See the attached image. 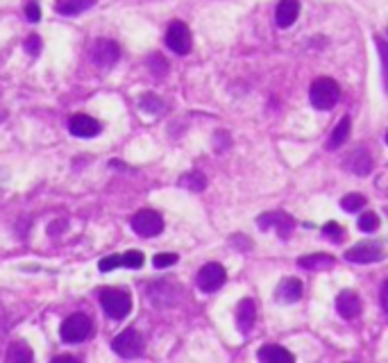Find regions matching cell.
Here are the masks:
<instances>
[{
  "mask_svg": "<svg viewBox=\"0 0 388 363\" xmlns=\"http://www.w3.org/2000/svg\"><path fill=\"white\" fill-rule=\"evenodd\" d=\"M148 66L154 71V75H163L168 71V66H166V62H163V57L161 55H152V57H148Z\"/></svg>",
  "mask_w": 388,
  "mask_h": 363,
  "instance_id": "obj_30",
  "label": "cell"
},
{
  "mask_svg": "<svg viewBox=\"0 0 388 363\" xmlns=\"http://www.w3.org/2000/svg\"><path fill=\"white\" fill-rule=\"evenodd\" d=\"M91 334V321L84 314H73L59 327V336L66 345H80L82 341L89 339Z\"/></svg>",
  "mask_w": 388,
  "mask_h": 363,
  "instance_id": "obj_3",
  "label": "cell"
},
{
  "mask_svg": "<svg viewBox=\"0 0 388 363\" xmlns=\"http://www.w3.org/2000/svg\"><path fill=\"white\" fill-rule=\"evenodd\" d=\"M179 186L188 188V191H202V188L207 186V175L200 170H191V172H186V175H182Z\"/></svg>",
  "mask_w": 388,
  "mask_h": 363,
  "instance_id": "obj_22",
  "label": "cell"
},
{
  "mask_svg": "<svg viewBox=\"0 0 388 363\" xmlns=\"http://www.w3.org/2000/svg\"><path fill=\"white\" fill-rule=\"evenodd\" d=\"M100 305L102 311L114 318V321H123L132 311V296L123 289H105L100 293Z\"/></svg>",
  "mask_w": 388,
  "mask_h": 363,
  "instance_id": "obj_2",
  "label": "cell"
},
{
  "mask_svg": "<svg viewBox=\"0 0 388 363\" xmlns=\"http://www.w3.org/2000/svg\"><path fill=\"white\" fill-rule=\"evenodd\" d=\"M361 298L357 296L355 291H341L339 298H336V311H339V316L345 318V321H352V318H357L361 314Z\"/></svg>",
  "mask_w": 388,
  "mask_h": 363,
  "instance_id": "obj_12",
  "label": "cell"
},
{
  "mask_svg": "<svg viewBox=\"0 0 388 363\" xmlns=\"http://www.w3.org/2000/svg\"><path fill=\"white\" fill-rule=\"evenodd\" d=\"M227 280V273H225V268H223L220 264H204L200 271H197V289H200L202 293H216L218 291L223 284H225Z\"/></svg>",
  "mask_w": 388,
  "mask_h": 363,
  "instance_id": "obj_9",
  "label": "cell"
},
{
  "mask_svg": "<svg viewBox=\"0 0 388 363\" xmlns=\"http://www.w3.org/2000/svg\"><path fill=\"white\" fill-rule=\"evenodd\" d=\"M139 107L145 114H159V111H163V100L159 96H154V93H145L139 100Z\"/></svg>",
  "mask_w": 388,
  "mask_h": 363,
  "instance_id": "obj_24",
  "label": "cell"
},
{
  "mask_svg": "<svg viewBox=\"0 0 388 363\" xmlns=\"http://www.w3.org/2000/svg\"><path fill=\"white\" fill-rule=\"evenodd\" d=\"M0 120H3V114H0Z\"/></svg>",
  "mask_w": 388,
  "mask_h": 363,
  "instance_id": "obj_35",
  "label": "cell"
},
{
  "mask_svg": "<svg viewBox=\"0 0 388 363\" xmlns=\"http://www.w3.org/2000/svg\"><path fill=\"white\" fill-rule=\"evenodd\" d=\"M25 19H28L30 23H37L41 19V10H39L37 0H30V3L25 5Z\"/></svg>",
  "mask_w": 388,
  "mask_h": 363,
  "instance_id": "obj_32",
  "label": "cell"
},
{
  "mask_svg": "<svg viewBox=\"0 0 388 363\" xmlns=\"http://www.w3.org/2000/svg\"><path fill=\"white\" fill-rule=\"evenodd\" d=\"M91 59H93V64L100 68H111L114 64H118V59H120L118 43L111 39H98L91 48Z\"/></svg>",
  "mask_w": 388,
  "mask_h": 363,
  "instance_id": "obj_10",
  "label": "cell"
},
{
  "mask_svg": "<svg viewBox=\"0 0 388 363\" xmlns=\"http://www.w3.org/2000/svg\"><path fill=\"white\" fill-rule=\"evenodd\" d=\"M23 48H25V53H30L32 57H37L41 53V39H39V34H30V37L25 39Z\"/></svg>",
  "mask_w": 388,
  "mask_h": 363,
  "instance_id": "obj_28",
  "label": "cell"
},
{
  "mask_svg": "<svg viewBox=\"0 0 388 363\" xmlns=\"http://www.w3.org/2000/svg\"><path fill=\"white\" fill-rule=\"evenodd\" d=\"M98 0H57L55 3V12L62 16H77L91 7H96Z\"/></svg>",
  "mask_w": 388,
  "mask_h": 363,
  "instance_id": "obj_18",
  "label": "cell"
},
{
  "mask_svg": "<svg viewBox=\"0 0 388 363\" xmlns=\"http://www.w3.org/2000/svg\"><path fill=\"white\" fill-rule=\"evenodd\" d=\"M300 16V0H280L277 10H275V23L280 28H291Z\"/></svg>",
  "mask_w": 388,
  "mask_h": 363,
  "instance_id": "obj_14",
  "label": "cell"
},
{
  "mask_svg": "<svg viewBox=\"0 0 388 363\" xmlns=\"http://www.w3.org/2000/svg\"><path fill=\"white\" fill-rule=\"evenodd\" d=\"M129 225H132L134 234H139L143 239H154L159 236L163 232V218L152 209H141L136 211L132 216V220H129Z\"/></svg>",
  "mask_w": 388,
  "mask_h": 363,
  "instance_id": "obj_4",
  "label": "cell"
},
{
  "mask_svg": "<svg viewBox=\"0 0 388 363\" xmlns=\"http://www.w3.org/2000/svg\"><path fill=\"white\" fill-rule=\"evenodd\" d=\"M341 98V86L332 77H318L309 89V100L318 111H330Z\"/></svg>",
  "mask_w": 388,
  "mask_h": 363,
  "instance_id": "obj_1",
  "label": "cell"
},
{
  "mask_svg": "<svg viewBox=\"0 0 388 363\" xmlns=\"http://www.w3.org/2000/svg\"><path fill=\"white\" fill-rule=\"evenodd\" d=\"M257 323V307H254V300H241L239 302V311H236V325H239V332L241 334H250L252 332V327Z\"/></svg>",
  "mask_w": 388,
  "mask_h": 363,
  "instance_id": "obj_13",
  "label": "cell"
},
{
  "mask_svg": "<svg viewBox=\"0 0 388 363\" xmlns=\"http://www.w3.org/2000/svg\"><path fill=\"white\" fill-rule=\"evenodd\" d=\"M68 132L77 136V139H93V136H98L102 132V125L96 118L86 114H75L68 120Z\"/></svg>",
  "mask_w": 388,
  "mask_h": 363,
  "instance_id": "obj_11",
  "label": "cell"
},
{
  "mask_svg": "<svg viewBox=\"0 0 388 363\" xmlns=\"http://www.w3.org/2000/svg\"><path fill=\"white\" fill-rule=\"evenodd\" d=\"M345 259L352 264H377L384 259V245L379 241H361L345 252Z\"/></svg>",
  "mask_w": 388,
  "mask_h": 363,
  "instance_id": "obj_8",
  "label": "cell"
},
{
  "mask_svg": "<svg viewBox=\"0 0 388 363\" xmlns=\"http://www.w3.org/2000/svg\"><path fill=\"white\" fill-rule=\"evenodd\" d=\"M145 261V257L141 250H127V252L120 255V266L129 268V271H136V268H141Z\"/></svg>",
  "mask_w": 388,
  "mask_h": 363,
  "instance_id": "obj_23",
  "label": "cell"
},
{
  "mask_svg": "<svg viewBox=\"0 0 388 363\" xmlns=\"http://www.w3.org/2000/svg\"><path fill=\"white\" fill-rule=\"evenodd\" d=\"M98 268H100L102 273H111V271H116V268H120V255H111V257L100 259Z\"/></svg>",
  "mask_w": 388,
  "mask_h": 363,
  "instance_id": "obj_29",
  "label": "cell"
},
{
  "mask_svg": "<svg viewBox=\"0 0 388 363\" xmlns=\"http://www.w3.org/2000/svg\"><path fill=\"white\" fill-rule=\"evenodd\" d=\"M382 311L388 314V282L382 284Z\"/></svg>",
  "mask_w": 388,
  "mask_h": 363,
  "instance_id": "obj_33",
  "label": "cell"
},
{
  "mask_svg": "<svg viewBox=\"0 0 388 363\" xmlns=\"http://www.w3.org/2000/svg\"><path fill=\"white\" fill-rule=\"evenodd\" d=\"M34 359V352L28 343H23V341H14L10 348H7V361H14V363H19V361H32Z\"/></svg>",
  "mask_w": 388,
  "mask_h": 363,
  "instance_id": "obj_21",
  "label": "cell"
},
{
  "mask_svg": "<svg viewBox=\"0 0 388 363\" xmlns=\"http://www.w3.org/2000/svg\"><path fill=\"white\" fill-rule=\"evenodd\" d=\"M298 264H300V268H305V271L314 273V271H330L336 261H334V257L318 252V255H312V257H302Z\"/></svg>",
  "mask_w": 388,
  "mask_h": 363,
  "instance_id": "obj_20",
  "label": "cell"
},
{
  "mask_svg": "<svg viewBox=\"0 0 388 363\" xmlns=\"http://www.w3.org/2000/svg\"><path fill=\"white\" fill-rule=\"evenodd\" d=\"M166 46L175 55H188V53H191L193 39H191V30H188L186 23L172 21L168 25V30H166Z\"/></svg>",
  "mask_w": 388,
  "mask_h": 363,
  "instance_id": "obj_7",
  "label": "cell"
},
{
  "mask_svg": "<svg viewBox=\"0 0 388 363\" xmlns=\"http://www.w3.org/2000/svg\"><path fill=\"white\" fill-rule=\"evenodd\" d=\"M323 234H325L327 241H332V243H341L343 236H345V229L341 227L339 223L330 220V223H325V225H323Z\"/></svg>",
  "mask_w": 388,
  "mask_h": 363,
  "instance_id": "obj_25",
  "label": "cell"
},
{
  "mask_svg": "<svg viewBox=\"0 0 388 363\" xmlns=\"http://www.w3.org/2000/svg\"><path fill=\"white\" fill-rule=\"evenodd\" d=\"M257 227L261 232L275 229V234L280 239H289L296 229V220L286 211H266L257 218Z\"/></svg>",
  "mask_w": 388,
  "mask_h": 363,
  "instance_id": "obj_5",
  "label": "cell"
},
{
  "mask_svg": "<svg viewBox=\"0 0 388 363\" xmlns=\"http://www.w3.org/2000/svg\"><path fill=\"white\" fill-rule=\"evenodd\" d=\"M364 204H366V197L361 195V193H348L341 200V207L345 211H359V209H364Z\"/></svg>",
  "mask_w": 388,
  "mask_h": 363,
  "instance_id": "obj_26",
  "label": "cell"
},
{
  "mask_svg": "<svg viewBox=\"0 0 388 363\" xmlns=\"http://www.w3.org/2000/svg\"><path fill=\"white\" fill-rule=\"evenodd\" d=\"M300 298H302V282L298 277H286L277 287V291H275V300L282 302V305H293Z\"/></svg>",
  "mask_w": 388,
  "mask_h": 363,
  "instance_id": "obj_16",
  "label": "cell"
},
{
  "mask_svg": "<svg viewBox=\"0 0 388 363\" xmlns=\"http://www.w3.org/2000/svg\"><path fill=\"white\" fill-rule=\"evenodd\" d=\"M379 227V216L375 211H366V213H361L359 216V229L361 232H375Z\"/></svg>",
  "mask_w": 388,
  "mask_h": 363,
  "instance_id": "obj_27",
  "label": "cell"
},
{
  "mask_svg": "<svg viewBox=\"0 0 388 363\" xmlns=\"http://www.w3.org/2000/svg\"><path fill=\"white\" fill-rule=\"evenodd\" d=\"M345 168L350 172H355V175H368V172L373 170V157H370V152H366L364 148H359L345 157Z\"/></svg>",
  "mask_w": 388,
  "mask_h": 363,
  "instance_id": "obj_15",
  "label": "cell"
},
{
  "mask_svg": "<svg viewBox=\"0 0 388 363\" xmlns=\"http://www.w3.org/2000/svg\"><path fill=\"white\" fill-rule=\"evenodd\" d=\"M111 350L123 359H134L143 354V336L136 330H125L120 332L114 341H111Z\"/></svg>",
  "mask_w": 388,
  "mask_h": 363,
  "instance_id": "obj_6",
  "label": "cell"
},
{
  "mask_svg": "<svg viewBox=\"0 0 388 363\" xmlns=\"http://www.w3.org/2000/svg\"><path fill=\"white\" fill-rule=\"evenodd\" d=\"M80 359H75V357H68V354H64V357H55L53 363H77Z\"/></svg>",
  "mask_w": 388,
  "mask_h": 363,
  "instance_id": "obj_34",
  "label": "cell"
},
{
  "mask_svg": "<svg viewBox=\"0 0 388 363\" xmlns=\"http://www.w3.org/2000/svg\"><path fill=\"white\" fill-rule=\"evenodd\" d=\"M152 264H154V268H170L172 264H177V255H170V252L157 255L152 259Z\"/></svg>",
  "mask_w": 388,
  "mask_h": 363,
  "instance_id": "obj_31",
  "label": "cell"
},
{
  "mask_svg": "<svg viewBox=\"0 0 388 363\" xmlns=\"http://www.w3.org/2000/svg\"><path fill=\"white\" fill-rule=\"evenodd\" d=\"M257 359L259 361H266V363H293L296 357H293V352H289L286 348H282V345H264L261 350L257 352Z\"/></svg>",
  "mask_w": 388,
  "mask_h": 363,
  "instance_id": "obj_17",
  "label": "cell"
},
{
  "mask_svg": "<svg viewBox=\"0 0 388 363\" xmlns=\"http://www.w3.org/2000/svg\"><path fill=\"white\" fill-rule=\"evenodd\" d=\"M350 127H352V118L350 116H343L339 120V125L334 127V132L330 134V139H327L325 143V148L327 150H336V148H341V145L348 141V136H350Z\"/></svg>",
  "mask_w": 388,
  "mask_h": 363,
  "instance_id": "obj_19",
  "label": "cell"
}]
</instances>
